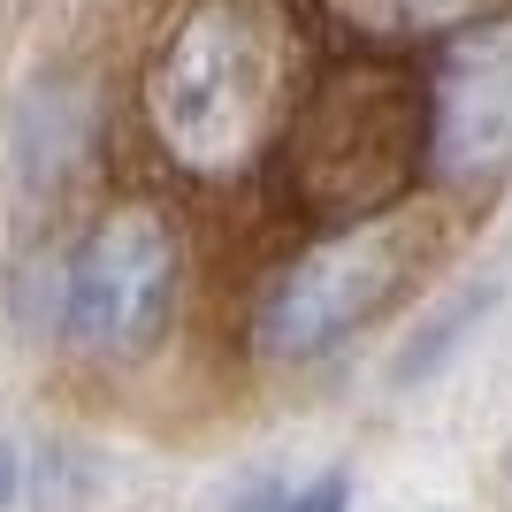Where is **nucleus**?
<instances>
[{
  "mask_svg": "<svg viewBox=\"0 0 512 512\" xmlns=\"http://www.w3.org/2000/svg\"><path fill=\"white\" fill-rule=\"evenodd\" d=\"M306 92V31L291 0H184L146 62V130L192 184H237L276 153Z\"/></svg>",
  "mask_w": 512,
  "mask_h": 512,
  "instance_id": "nucleus-1",
  "label": "nucleus"
},
{
  "mask_svg": "<svg viewBox=\"0 0 512 512\" xmlns=\"http://www.w3.org/2000/svg\"><path fill=\"white\" fill-rule=\"evenodd\" d=\"M268 161L291 214L321 230L398 207L428 161V85L390 46H360L299 92Z\"/></svg>",
  "mask_w": 512,
  "mask_h": 512,
  "instance_id": "nucleus-2",
  "label": "nucleus"
},
{
  "mask_svg": "<svg viewBox=\"0 0 512 512\" xmlns=\"http://www.w3.org/2000/svg\"><path fill=\"white\" fill-rule=\"evenodd\" d=\"M428 230L421 214L383 207L360 222H329L291 268H283L253 306V344L268 360H321L329 344L360 337L406 299V283L428 268Z\"/></svg>",
  "mask_w": 512,
  "mask_h": 512,
  "instance_id": "nucleus-3",
  "label": "nucleus"
},
{
  "mask_svg": "<svg viewBox=\"0 0 512 512\" xmlns=\"http://www.w3.org/2000/svg\"><path fill=\"white\" fill-rule=\"evenodd\" d=\"M184 253H176L169 214L115 207L85 230L62 276V337L92 360H138L169 337Z\"/></svg>",
  "mask_w": 512,
  "mask_h": 512,
  "instance_id": "nucleus-4",
  "label": "nucleus"
},
{
  "mask_svg": "<svg viewBox=\"0 0 512 512\" xmlns=\"http://www.w3.org/2000/svg\"><path fill=\"white\" fill-rule=\"evenodd\" d=\"M428 77V169L451 184H490L512 169V16H482L436 39Z\"/></svg>",
  "mask_w": 512,
  "mask_h": 512,
  "instance_id": "nucleus-5",
  "label": "nucleus"
},
{
  "mask_svg": "<svg viewBox=\"0 0 512 512\" xmlns=\"http://www.w3.org/2000/svg\"><path fill=\"white\" fill-rule=\"evenodd\" d=\"M321 8L360 46H390L398 54V46H436L482 16H505L512 0H321Z\"/></svg>",
  "mask_w": 512,
  "mask_h": 512,
  "instance_id": "nucleus-6",
  "label": "nucleus"
},
{
  "mask_svg": "<svg viewBox=\"0 0 512 512\" xmlns=\"http://www.w3.org/2000/svg\"><path fill=\"white\" fill-rule=\"evenodd\" d=\"M344 474H321V482H306V490H291V497H276L268 512H344Z\"/></svg>",
  "mask_w": 512,
  "mask_h": 512,
  "instance_id": "nucleus-7",
  "label": "nucleus"
},
{
  "mask_svg": "<svg viewBox=\"0 0 512 512\" xmlns=\"http://www.w3.org/2000/svg\"><path fill=\"white\" fill-rule=\"evenodd\" d=\"M8 497H16V459L0 451V505H8Z\"/></svg>",
  "mask_w": 512,
  "mask_h": 512,
  "instance_id": "nucleus-8",
  "label": "nucleus"
}]
</instances>
